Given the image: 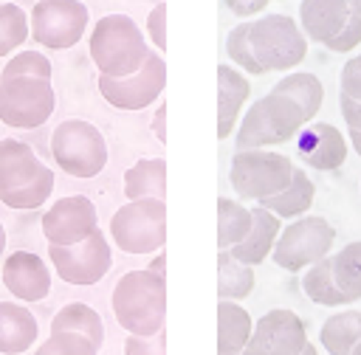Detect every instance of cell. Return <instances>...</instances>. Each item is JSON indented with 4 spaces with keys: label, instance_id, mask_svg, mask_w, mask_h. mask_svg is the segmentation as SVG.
<instances>
[{
    "label": "cell",
    "instance_id": "37",
    "mask_svg": "<svg viewBox=\"0 0 361 355\" xmlns=\"http://www.w3.org/2000/svg\"><path fill=\"white\" fill-rule=\"evenodd\" d=\"M355 45H361V14L358 11H350V17L338 28V34H333L324 42V48H330L336 54H350Z\"/></svg>",
    "mask_w": 361,
    "mask_h": 355
},
{
    "label": "cell",
    "instance_id": "41",
    "mask_svg": "<svg viewBox=\"0 0 361 355\" xmlns=\"http://www.w3.org/2000/svg\"><path fill=\"white\" fill-rule=\"evenodd\" d=\"M223 3H226V8H228L234 17L248 20V17L262 14V11L268 8V3H271V0H223Z\"/></svg>",
    "mask_w": 361,
    "mask_h": 355
},
{
    "label": "cell",
    "instance_id": "8",
    "mask_svg": "<svg viewBox=\"0 0 361 355\" xmlns=\"http://www.w3.org/2000/svg\"><path fill=\"white\" fill-rule=\"evenodd\" d=\"M333 239H336V228L324 217L302 214V217H293V223H288L279 231L271 259L282 270L299 273L313 262H319L322 256H327L333 248Z\"/></svg>",
    "mask_w": 361,
    "mask_h": 355
},
{
    "label": "cell",
    "instance_id": "16",
    "mask_svg": "<svg viewBox=\"0 0 361 355\" xmlns=\"http://www.w3.org/2000/svg\"><path fill=\"white\" fill-rule=\"evenodd\" d=\"M3 285L25 304L42 301L51 293V270L42 256L31 251H14L3 259Z\"/></svg>",
    "mask_w": 361,
    "mask_h": 355
},
{
    "label": "cell",
    "instance_id": "7",
    "mask_svg": "<svg viewBox=\"0 0 361 355\" xmlns=\"http://www.w3.org/2000/svg\"><path fill=\"white\" fill-rule=\"evenodd\" d=\"M110 237L124 254H155L166 242V203L158 197L127 200L110 217Z\"/></svg>",
    "mask_w": 361,
    "mask_h": 355
},
{
    "label": "cell",
    "instance_id": "31",
    "mask_svg": "<svg viewBox=\"0 0 361 355\" xmlns=\"http://www.w3.org/2000/svg\"><path fill=\"white\" fill-rule=\"evenodd\" d=\"M51 192H54V172L42 163L39 172H37L28 183H23V186H17V189L0 192V200H3L8 208L28 211V208H39V206L51 197Z\"/></svg>",
    "mask_w": 361,
    "mask_h": 355
},
{
    "label": "cell",
    "instance_id": "14",
    "mask_svg": "<svg viewBox=\"0 0 361 355\" xmlns=\"http://www.w3.org/2000/svg\"><path fill=\"white\" fill-rule=\"evenodd\" d=\"M48 245H73L90 237L99 228V214L90 197L68 194L51 203V208L39 220Z\"/></svg>",
    "mask_w": 361,
    "mask_h": 355
},
{
    "label": "cell",
    "instance_id": "13",
    "mask_svg": "<svg viewBox=\"0 0 361 355\" xmlns=\"http://www.w3.org/2000/svg\"><path fill=\"white\" fill-rule=\"evenodd\" d=\"M305 347H307L305 321L288 307H274L254 321L243 355H302Z\"/></svg>",
    "mask_w": 361,
    "mask_h": 355
},
{
    "label": "cell",
    "instance_id": "49",
    "mask_svg": "<svg viewBox=\"0 0 361 355\" xmlns=\"http://www.w3.org/2000/svg\"><path fill=\"white\" fill-rule=\"evenodd\" d=\"M353 355H361V341L355 344V349H353Z\"/></svg>",
    "mask_w": 361,
    "mask_h": 355
},
{
    "label": "cell",
    "instance_id": "23",
    "mask_svg": "<svg viewBox=\"0 0 361 355\" xmlns=\"http://www.w3.org/2000/svg\"><path fill=\"white\" fill-rule=\"evenodd\" d=\"M313 200H316V186H313V180L307 178L305 169L293 166L290 183H288L282 192H276V194L259 200V206H265L268 211H274V214L282 217V220H293V217L307 214V208L313 206Z\"/></svg>",
    "mask_w": 361,
    "mask_h": 355
},
{
    "label": "cell",
    "instance_id": "17",
    "mask_svg": "<svg viewBox=\"0 0 361 355\" xmlns=\"http://www.w3.org/2000/svg\"><path fill=\"white\" fill-rule=\"evenodd\" d=\"M251 96V82L234 65H217V138L226 141L240 124V113Z\"/></svg>",
    "mask_w": 361,
    "mask_h": 355
},
{
    "label": "cell",
    "instance_id": "46",
    "mask_svg": "<svg viewBox=\"0 0 361 355\" xmlns=\"http://www.w3.org/2000/svg\"><path fill=\"white\" fill-rule=\"evenodd\" d=\"M3 251H6V228L0 223V259H3Z\"/></svg>",
    "mask_w": 361,
    "mask_h": 355
},
{
    "label": "cell",
    "instance_id": "38",
    "mask_svg": "<svg viewBox=\"0 0 361 355\" xmlns=\"http://www.w3.org/2000/svg\"><path fill=\"white\" fill-rule=\"evenodd\" d=\"M124 355H166V330H158L152 335H133V332H127Z\"/></svg>",
    "mask_w": 361,
    "mask_h": 355
},
{
    "label": "cell",
    "instance_id": "15",
    "mask_svg": "<svg viewBox=\"0 0 361 355\" xmlns=\"http://www.w3.org/2000/svg\"><path fill=\"white\" fill-rule=\"evenodd\" d=\"M347 149H350L347 135L327 121H307L296 135L299 158L319 172L341 169L347 161Z\"/></svg>",
    "mask_w": 361,
    "mask_h": 355
},
{
    "label": "cell",
    "instance_id": "47",
    "mask_svg": "<svg viewBox=\"0 0 361 355\" xmlns=\"http://www.w3.org/2000/svg\"><path fill=\"white\" fill-rule=\"evenodd\" d=\"M302 355H319V349H316V347H313V344H310V341H307V347H305V349H302Z\"/></svg>",
    "mask_w": 361,
    "mask_h": 355
},
{
    "label": "cell",
    "instance_id": "50",
    "mask_svg": "<svg viewBox=\"0 0 361 355\" xmlns=\"http://www.w3.org/2000/svg\"><path fill=\"white\" fill-rule=\"evenodd\" d=\"M237 355H243V352H237Z\"/></svg>",
    "mask_w": 361,
    "mask_h": 355
},
{
    "label": "cell",
    "instance_id": "40",
    "mask_svg": "<svg viewBox=\"0 0 361 355\" xmlns=\"http://www.w3.org/2000/svg\"><path fill=\"white\" fill-rule=\"evenodd\" d=\"M338 82H341V93H347V96H353V99L361 101V54L344 62Z\"/></svg>",
    "mask_w": 361,
    "mask_h": 355
},
{
    "label": "cell",
    "instance_id": "45",
    "mask_svg": "<svg viewBox=\"0 0 361 355\" xmlns=\"http://www.w3.org/2000/svg\"><path fill=\"white\" fill-rule=\"evenodd\" d=\"M350 144H353V149H355V155L361 158V130H350V138H347Z\"/></svg>",
    "mask_w": 361,
    "mask_h": 355
},
{
    "label": "cell",
    "instance_id": "12",
    "mask_svg": "<svg viewBox=\"0 0 361 355\" xmlns=\"http://www.w3.org/2000/svg\"><path fill=\"white\" fill-rule=\"evenodd\" d=\"M48 256L51 265L56 270V276L68 285H96L104 279V273L113 265V254H110V242L107 237L96 228L90 237H85L82 242L73 245H48Z\"/></svg>",
    "mask_w": 361,
    "mask_h": 355
},
{
    "label": "cell",
    "instance_id": "26",
    "mask_svg": "<svg viewBox=\"0 0 361 355\" xmlns=\"http://www.w3.org/2000/svg\"><path fill=\"white\" fill-rule=\"evenodd\" d=\"M361 341V310H341L330 316L319 330V344L330 355H353Z\"/></svg>",
    "mask_w": 361,
    "mask_h": 355
},
{
    "label": "cell",
    "instance_id": "36",
    "mask_svg": "<svg viewBox=\"0 0 361 355\" xmlns=\"http://www.w3.org/2000/svg\"><path fill=\"white\" fill-rule=\"evenodd\" d=\"M51 73H54V70H51V59H48V56H42L39 51H17V54L6 62L0 79L31 76V79H48V82H51Z\"/></svg>",
    "mask_w": 361,
    "mask_h": 355
},
{
    "label": "cell",
    "instance_id": "2",
    "mask_svg": "<svg viewBox=\"0 0 361 355\" xmlns=\"http://www.w3.org/2000/svg\"><path fill=\"white\" fill-rule=\"evenodd\" d=\"M87 51L96 70L104 76H130L149 56L147 37L127 14H107L96 20L87 37Z\"/></svg>",
    "mask_w": 361,
    "mask_h": 355
},
{
    "label": "cell",
    "instance_id": "24",
    "mask_svg": "<svg viewBox=\"0 0 361 355\" xmlns=\"http://www.w3.org/2000/svg\"><path fill=\"white\" fill-rule=\"evenodd\" d=\"M124 194L127 200L141 197H166V161L164 158H141L124 172Z\"/></svg>",
    "mask_w": 361,
    "mask_h": 355
},
{
    "label": "cell",
    "instance_id": "28",
    "mask_svg": "<svg viewBox=\"0 0 361 355\" xmlns=\"http://www.w3.org/2000/svg\"><path fill=\"white\" fill-rule=\"evenodd\" d=\"M276 93L293 99L305 116V121H313L322 110V101H324V87L319 82L316 73H307V70H296V73H288L285 79H279L274 85Z\"/></svg>",
    "mask_w": 361,
    "mask_h": 355
},
{
    "label": "cell",
    "instance_id": "18",
    "mask_svg": "<svg viewBox=\"0 0 361 355\" xmlns=\"http://www.w3.org/2000/svg\"><path fill=\"white\" fill-rule=\"evenodd\" d=\"M279 231H282V217H276L274 211H268L265 206L257 203L251 208V228H248V234L237 245H231L228 251H231L234 259L257 268V265H262L271 256Z\"/></svg>",
    "mask_w": 361,
    "mask_h": 355
},
{
    "label": "cell",
    "instance_id": "29",
    "mask_svg": "<svg viewBox=\"0 0 361 355\" xmlns=\"http://www.w3.org/2000/svg\"><path fill=\"white\" fill-rule=\"evenodd\" d=\"M56 330L82 332V335H87L96 347L104 344V321H102V316H99L90 304H85V301H71V304L59 307L56 316H54V321H51V332H56Z\"/></svg>",
    "mask_w": 361,
    "mask_h": 355
},
{
    "label": "cell",
    "instance_id": "44",
    "mask_svg": "<svg viewBox=\"0 0 361 355\" xmlns=\"http://www.w3.org/2000/svg\"><path fill=\"white\" fill-rule=\"evenodd\" d=\"M147 270H152V273H158V276H164V279H166V254H161V251H155V256L149 259V265H147Z\"/></svg>",
    "mask_w": 361,
    "mask_h": 355
},
{
    "label": "cell",
    "instance_id": "22",
    "mask_svg": "<svg viewBox=\"0 0 361 355\" xmlns=\"http://www.w3.org/2000/svg\"><path fill=\"white\" fill-rule=\"evenodd\" d=\"M39 158L25 141L0 138V192L28 183L39 172Z\"/></svg>",
    "mask_w": 361,
    "mask_h": 355
},
{
    "label": "cell",
    "instance_id": "35",
    "mask_svg": "<svg viewBox=\"0 0 361 355\" xmlns=\"http://www.w3.org/2000/svg\"><path fill=\"white\" fill-rule=\"evenodd\" d=\"M34 355H99V347L82 332L56 330L37 347Z\"/></svg>",
    "mask_w": 361,
    "mask_h": 355
},
{
    "label": "cell",
    "instance_id": "20",
    "mask_svg": "<svg viewBox=\"0 0 361 355\" xmlns=\"http://www.w3.org/2000/svg\"><path fill=\"white\" fill-rule=\"evenodd\" d=\"M39 335V324L25 304L0 301V352L20 355L25 352Z\"/></svg>",
    "mask_w": 361,
    "mask_h": 355
},
{
    "label": "cell",
    "instance_id": "9",
    "mask_svg": "<svg viewBox=\"0 0 361 355\" xmlns=\"http://www.w3.org/2000/svg\"><path fill=\"white\" fill-rule=\"evenodd\" d=\"M56 107V93L48 79L14 76L0 79V121L17 130L42 127Z\"/></svg>",
    "mask_w": 361,
    "mask_h": 355
},
{
    "label": "cell",
    "instance_id": "27",
    "mask_svg": "<svg viewBox=\"0 0 361 355\" xmlns=\"http://www.w3.org/2000/svg\"><path fill=\"white\" fill-rule=\"evenodd\" d=\"M254 268L234 259L228 248L217 251V299L243 301L254 290Z\"/></svg>",
    "mask_w": 361,
    "mask_h": 355
},
{
    "label": "cell",
    "instance_id": "4",
    "mask_svg": "<svg viewBox=\"0 0 361 355\" xmlns=\"http://www.w3.org/2000/svg\"><path fill=\"white\" fill-rule=\"evenodd\" d=\"M54 163L71 178H96L107 166V141L102 130L85 118H65L51 132Z\"/></svg>",
    "mask_w": 361,
    "mask_h": 355
},
{
    "label": "cell",
    "instance_id": "30",
    "mask_svg": "<svg viewBox=\"0 0 361 355\" xmlns=\"http://www.w3.org/2000/svg\"><path fill=\"white\" fill-rule=\"evenodd\" d=\"M251 228V208H245L240 200L220 197L217 200V248L237 245Z\"/></svg>",
    "mask_w": 361,
    "mask_h": 355
},
{
    "label": "cell",
    "instance_id": "10",
    "mask_svg": "<svg viewBox=\"0 0 361 355\" xmlns=\"http://www.w3.org/2000/svg\"><path fill=\"white\" fill-rule=\"evenodd\" d=\"M87 8L79 0H37L28 25L31 39L51 51L73 48L87 31Z\"/></svg>",
    "mask_w": 361,
    "mask_h": 355
},
{
    "label": "cell",
    "instance_id": "39",
    "mask_svg": "<svg viewBox=\"0 0 361 355\" xmlns=\"http://www.w3.org/2000/svg\"><path fill=\"white\" fill-rule=\"evenodd\" d=\"M147 37L155 51H166V3H155L147 14Z\"/></svg>",
    "mask_w": 361,
    "mask_h": 355
},
{
    "label": "cell",
    "instance_id": "33",
    "mask_svg": "<svg viewBox=\"0 0 361 355\" xmlns=\"http://www.w3.org/2000/svg\"><path fill=\"white\" fill-rule=\"evenodd\" d=\"M31 37L28 14L14 3H0V56L17 51Z\"/></svg>",
    "mask_w": 361,
    "mask_h": 355
},
{
    "label": "cell",
    "instance_id": "32",
    "mask_svg": "<svg viewBox=\"0 0 361 355\" xmlns=\"http://www.w3.org/2000/svg\"><path fill=\"white\" fill-rule=\"evenodd\" d=\"M333 276L353 301L361 299V239L347 242L338 254H333Z\"/></svg>",
    "mask_w": 361,
    "mask_h": 355
},
{
    "label": "cell",
    "instance_id": "43",
    "mask_svg": "<svg viewBox=\"0 0 361 355\" xmlns=\"http://www.w3.org/2000/svg\"><path fill=\"white\" fill-rule=\"evenodd\" d=\"M152 132H155V138H158L161 144H166V104H164V101L155 107V116H152Z\"/></svg>",
    "mask_w": 361,
    "mask_h": 355
},
{
    "label": "cell",
    "instance_id": "19",
    "mask_svg": "<svg viewBox=\"0 0 361 355\" xmlns=\"http://www.w3.org/2000/svg\"><path fill=\"white\" fill-rule=\"evenodd\" d=\"M350 11H353L350 0H302L299 3V23H302V31L310 42L324 45L333 34H338V28L350 17Z\"/></svg>",
    "mask_w": 361,
    "mask_h": 355
},
{
    "label": "cell",
    "instance_id": "34",
    "mask_svg": "<svg viewBox=\"0 0 361 355\" xmlns=\"http://www.w3.org/2000/svg\"><path fill=\"white\" fill-rule=\"evenodd\" d=\"M248 31H251V23H240L228 31L226 37V54L231 59L234 68H240L243 73H251V76H262L265 68L257 62L254 51H251V42H248Z\"/></svg>",
    "mask_w": 361,
    "mask_h": 355
},
{
    "label": "cell",
    "instance_id": "11",
    "mask_svg": "<svg viewBox=\"0 0 361 355\" xmlns=\"http://www.w3.org/2000/svg\"><path fill=\"white\" fill-rule=\"evenodd\" d=\"M166 85V65L161 51H149L147 62L130 76H104L99 73V93L116 110H144L161 99Z\"/></svg>",
    "mask_w": 361,
    "mask_h": 355
},
{
    "label": "cell",
    "instance_id": "21",
    "mask_svg": "<svg viewBox=\"0 0 361 355\" xmlns=\"http://www.w3.org/2000/svg\"><path fill=\"white\" fill-rule=\"evenodd\" d=\"M254 330L251 313L231 299L217 301V355H237L245 349Z\"/></svg>",
    "mask_w": 361,
    "mask_h": 355
},
{
    "label": "cell",
    "instance_id": "5",
    "mask_svg": "<svg viewBox=\"0 0 361 355\" xmlns=\"http://www.w3.org/2000/svg\"><path fill=\"white\" fill-rule=\"evenodd\" d=\"M248 42L265 73L293 70L307 56V37L302 25L288 14H262L251 20Z\"/></svg>",
    "mask_w": 361,
    "mask_h": 355
},
{
    "label": "cell",
    "instance_id": "42",
    "mask_svg": "<svg viewBox=\"0 0 361 355\" xmlns=\"http://www.w3.org/2000/svg\"><path fill=\"white\" fill-rule=\"evenodd\" d=\"M338 107H341V118L347 124V130H361V101L341 93L338 96Z\"/></svg>",
    "mask_w": 361,
    "mask_h": 355
},
{
    "label": "cell",
    "instance_id": "1",
    "mask_svg": "<svg viewBox=\"0 0 361 355\" xmlns=\"http://www.w3.org/2000/svg\"><path fill=\"white\" fill-rule=\"evenodd\" d=\"M116 321L133 335H152L164 330L166 318V279L141 268L127 270L110 296Z\"/></svg>",
    "mask_w": 361,
    "mask_h": 355
},
{
    "label": "cell",
    "instance_id": "6",
    "mask_svg": "<svg viewBox=\"0 0 361 355\" xmlns=\"http://www.w3.org/2000/svg\"><path fill=\"white\" fill-rule=\"evenodd\" d=\"M293 161L274 149H237L231 155L228 180L240 200H265L290 183Z\"/></svg>",
    "mask_w": 361,
    "mask_h": 355
},
{
    "label": "cell",
    "instance_id": "3",
    "mask_svg": "<svg viewBox=\"0 0 361 355\" xmlns=\"http://www.w3.org/2000/svg\"><path fill=\"white\" fill-rule=\"evenodd\" d=\"M305 124L307 121H305L299 104L293 99L271 90L245 110L243 121L237 124L234 144H237V149L279 147L285 141H293Z\"/></svg>",
    "mask_w": 361,
    "mask_h": 355
},
{
    "label": "cell",
    "instance_id": "25",
    "mask_svg": "<svg viewBox=\"0 0 361 355\" xmlns=\"http://www.w3.org/2000/svg\"><path fill=\"white\" fill-rule=\"evenodd\" d=\"M302 290L310 301L322 304V307H341V304H350L353 299L336 285V276H333V254L322 256L319 262H313L310 268H305V276H302Z\"/></svg>",
    "mask_w": 361,
    "mask_h": 355
},
{
    "label": "cell",
    "instance_id": "48",
    "mask_svg": "<svg viewBox=\"0 0 361 355\" xmlns=\"http://www.w3.org/2000/svg\"><path fill=\"white\" fill-rule=\"evenodd\" d=\"M350 6H353V11H358V14H361V0H350Z\"/></svg>",
    "mask_w": 361,
    "mask_h": 355
}]
</instances>
